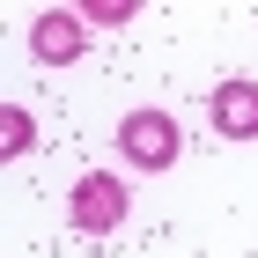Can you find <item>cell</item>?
Instances as JSON below:
<instances>
[{"instance_id":"1","label":"cell","mask_w":258,"mask_h":258,"mask_svg":"<svg viewBox=\"0 0 258 258\" xmlns=\"http://www.w3.org/2000/svg\"><path fill=\"white\" fill-rule=\"evenodd\" d=\"M177 118L170 111H125L118 118V155L133 162V170H170L177 162Z\"/></svg>"},{"instance_id":"2","label":"cell","mask_w":258,"mask_h":258,"mask_svg":"<svg viewBox=\"0 0 258 258\" xmlns=\"http://www.w3.org/2000/svg\"><path fill=\"white\" fill-rule=\"evenodd\" d=\"M125 207H133V199H125V177H111V170H89V177L67 192V214H74L81 236H111L125 221Z\"/></svg>"},{"instance_id":"6","label":"cell","mask_w":258,"mask_h":258,"mask_svg":"<svg viewBox=\"0 0 258 258\" xmlns=\"http://www.w3.org/2000/svg\"><path fill=\"white\" fill-rule=\"evenodd\" d=\"M81 22H133V0H89Z\"/></svg>"},{"instance_id":"5","label":"cell","mask_w":258,"mask_h":258,"mask_svg":"<svg viewBox=\"0 0 258 258\" xmlns=\"http://www.w3.org/2000/svg\"><path fill=\"white\" fill-rule=\"evenodd\" d=\"M30 148H37V125H30L22 103H8V111H0V155L15 162V155H30Z\"/></svg>"},{"instance_id":"3","label":"cell","mask_w":258,"mask_h":258,"mask_svg":"<svg viewBox=\"0 0 258 258\" xmlns=\"http://www.w3.org/2000/svg\"><path fill=\"white\" fill-rule=\"evenodd\" d=\"M81 44H89V22H81L74 8H44V15L30 22V52H37L44 67H74Z\"/></svg>"},{"instance_id":"4","label":"cell","mask_w":258,"mask_h":258,"mask_svg":"<svg viewBox=\"0 0 258 258\" xmlns=\"http://www.w3.org/2000/svg\"><path fill=\"white\" fill-rule=\"evenodd\" d=\"M214 125H221V140H258V81H221Z\"/></svg>"}]
</instances>
